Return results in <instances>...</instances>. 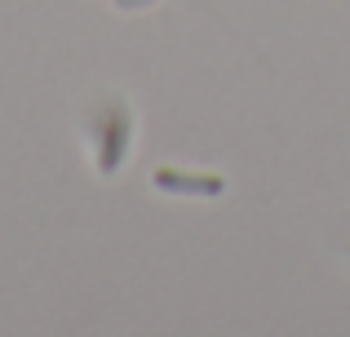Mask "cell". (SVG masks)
Returning <instances> with one entry per match:
<instances>
[{"instance_id":"cell-1","label":"cell","mask_w":350,"mask_h":337,"mask_svg":"<svg viewBox=\"0 0 350 337\" xmlns=\"http://www.w3.org/2000/svg\"><path fill=\"white\" fill-rule=\"evenodd\" d=\"M129 138H133V120H129V111L120 103H111L103 116H98V169L116 173L120 165H124Z\"/></svg>"},{"instance_id":"cell-2","label":"cell","mask_w":350,"mask_h":337,"mask_svg":"<svg viewBox=\"0 0 350 337\" xmlns=\"http://www.w3.org/2000/svg\"><path fill=\"white\" fill-rule=\"evenodd\" d=\"M151 182L169 196H222L226 182L217 173H182V169H155Z\"/></svg>"},{"instance_id":"cell-3","label":"cell","mask_w":350,"mask_h":337,"mask_svg":"<svg viewBox=\"0 0 350 337\" xmlns=\"http://www.w3.org/2000/svg\"><path fill=\"white\" fill-rule=\"evenodd\" d=\"M120 9H142V5H151V0H116Z\"/></svg>"}]
</instances>
